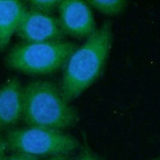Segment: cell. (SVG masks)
<instances>
[{
    "label": "cell",
    "mask_w": 160,
    "mask_h": 160,
    "mask_svg": "<svg viewBox=\"0 0 160 160\" xmlns=\"http://www.w3.org/2000/svg\"><path fill=\"white\" fill-rule=\"evenodd\" d=\"M47 160H75L72 153H67V154H57L48 157Z\"/></svg>",
    "instance_id": "obj_13"
},
{
    "label": "cell",
    "mask_w": 160,
    "mask_h": 160,
    "mask_svg": "<svg viewBox=\"0 0 160 160\" xmlns=\"http://www.w3.org/2000/svg\"><path fill=\"white\" fill-rule=\"evenodd\" d=\"M59 23L65 34L75 38H88L97 30L92 11L87 1L62 0L58 5Z\"/></svg>",
    "instance_id": "obj_5"
},
{
    "label": "cell",
    "mask_w": 160,
    "mask_h": 160,
    "mask_svg": "<svg viewBox=\"0 0 160 160\" xmlns=\"http://www.w3.org/2000/svg\"><path fill=\"white\" fill-rule=\"evenodd\" d=\"M27 6L20 0H0V52L6 49L17 32Z\"/></svg>",
    "instance_id": "obj_8"
},
{
    "label": "cell",
    "mask_w": 160,
    "mask_h": 160,
    "mask_svg": "<svg viewBox=\"0 0 160 160\" xmlns=\"http://www.w3.org/2000/svg\"><path fill=\"white\" fill-rule=\"evenodd\" d=\"M4 160H40V158L21 152H13L12 154L6 156Z\"/></svg>",
    "instance_id": "obj_12"
},
{
    "label": "cell",
    "mask_w": 160,
    "mask_h": 160,
    "mask_svg": "<svg viewBox=\"0 0 160 160\" xmlns=\"http://www.w3.org/2000/svg\"><path fill=\"white\" fill-rule=\"evenodd\" d=\"M75 160H103L99 155H97L95 152L88 147V144L85 143L81 148V150L78 153Z\"/></svg>",
    "instance_id": "obj_11"
},
{
    "label": "cell",
    "mask_w": 160,
    "mask_h": 160,
    "mask_svg": "<svg viewBox=\"0 0 160 160\" xmlns=\"http://www.w3.org/2000/svg\"><path fill=\"white\" fill-rule=\"evenodd\" d=\"M7 148L13 152L37 157L67 154L80 147V142L65 132L40 127H22L7 130L4 137Z\"/></svg>",
    "instance_id": "obj_4"
},
{
    "label": "cell",
    "mask_w": 160,
    "mask_h": 160,
    "mask_svg": "<svg viewBox=\"0 0 160 160\" xmlns=\"http://www.w3.org/2000/svg\"><path fill=\"white\" fill-rule=\"evenodd\" d=\"M23 121L27 126L62 131L78 122L79 114L51 81L34 80L23 88Z\"/></svg>",
    "instance_id": "obj_2"
},
{
    "label": "cell",
    "mask_w": 160,
    "mask_h": 160,
    "mask_svg": "<svg viewBox=\"0 0 160 160\" xmlns=\"http://www.w3.org/2000/svg\"><path fill=\"white\" fill-rule=\"evenodd\" d=\"M6 145L4 138L1 135V130H0V160H4L6 155H5V151H6Z\"/></svg>",
    "instance_id": "obj_14"
},
{
    "label": "cell",
    "mask_w": 160,
    "mask_h": 160,
    "mask_svg": "<svg viewBox=\"0 0 160 160\" xmlns=\"http://www.w3.org/2000/svg\"><path fill=\"white\" fill-rule=\"evenodd\" d=\"M150 160H160V155H159V156H156V157H154V158H152V159H150Z\"/></svg>",
    "instance_id": "obj_15"
},
{
    "label": "cell",
    "mask_w": 160,
    "mask_h": 160,
    "mask_svg": "<svg viewBox=\"0 0 160 160\" xmlns=\"http://www.w3.org/2000/svg\"><path fill=\"white\" fill-rule=\"evenodd\" d=\"M16 33L24 42L29 43L63 40L65 37L57 18L28 9Z\"/></svg>",
    "instance_id": "obj_6"
},
{
    "label": "cell",
    "mask_w": 160,
    "mask_h": 160,
    "mask_svg": "<svg viewBox=\"0 0 160 160\" xmlns=\"http://www.w3.org/2000/svg\"><path fill=\"white\" fill-rule=\"evenodd\" d=\"M72 41L22 42L13 46L5 57V65L13 71L32 76H47L63 69L77 49Z\"/></svg>",
    "instance_id": "obj_3"
},
{
    "label": "cell",
    "mask_w": 160,
    "mask_h": 160,
    "mask_svg": "<svg viewBox=\"0 0 160 160\" xmlns=\"http://www.w3.org/2000/svg\"><path fill=\"white\" fill-rule=\"evenodd\" d=\"M23 87L17 78L0 87V130H10L23 118Z\"/></svg>",
    "instance_id": "obj_7"
},
{
    "label": "cell",
    "mask_w": 160,
    "mask_h": 160,
    "mask_svg": "<svg viewBox=\"0 0 160 160\" xmlns=\"http://www.w3.org/2000/svg\"><path fill=\"white\" fill-rule=\"evenodd\" d=\"M112 38V24L106 21L69 57L60 82V89L68 102L79 97L102 75Z\"/></svg>",
    "instance_id": "obj_1"
},
{
    "label": "cell",
    "mask_w": 160,
    "mask_h": 160,
    "mask_svg": "<svg viewBox=\"0 0 160 160\" xmlns=\"http://www.w3.org/2000/svg\"><path fill=\"white\" fill-rule=\"evenodd\" d=\"M87 3L102 14L115 16L124 11L127 2L123 0H88Z\"/></svg>",
    "instance_id": "obj_9"
},
{
    "label": "cell",
    "mask_w": 160,
    "mask_h": 160,
    "mask_svg": "<svg viewBox=\"0 0 160 160\" xmlns=\"http://www.w3.org/2000/svg\"><path fill=\"white\" fill-rule=\"evenodd\" d=\"M59 0H30L28 1V10L48 14L51 15V13L58 8Z\"/></svg>",
    "instance_id": "obj_10"
}]
</instances>
